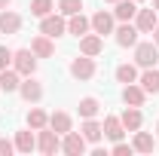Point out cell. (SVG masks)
<instances>
[{
	"label": "cell",
	"mask_w": 159,
	"mask_h": 156,
	"mask_svg": "<svg viewBox=\"0 0 159 156\" xmlns=\"http://www.w3.org/2000/svg\"><path fill=\"white\" fill-rule=\"evenodd\" d=\"M153 9H156V12H159V0H153Z\"/></svg>",
	"instance_id": "obj_35"
},
{
	"label": "cell",
	"mask_w": 159,
	"mask_h": 156,
	"mask_svg": "<svg viewBox=\"0 0 159 156\" xmlns=\"http://www.w3.org/2000/svg\"><path fill=\"white\" fill-rule=\"evenodd\" d=\"M119 119H122V129H125V132H138L141 129V110L138 107H125Z\"/></svg>",
	"instance_id": "obj_16"
},
{
	"label": "cell",
	"mask_w": 159,
	"mask_h": 156,
	"mask_svg": "<svg viewBox=\"0 0 159 156\" xmlns=\"http://www.w3.org/2000/svg\"><path fill=\"white\" fill-rule=\"evenodd\" d=\"M12 64H16V71H19L21 77H31V74L37 71V58H34L31 49H19V52H12Z\"/></svg>",
	"instance_id": "obj_1"
},
{
	"label": "cell",
	"mask_w": 159,
	"mask_h": 156,
	"mask_svg": "<svg viewBox=\"0 0 159 156\" xmlns=\"http://www.w3.org/2000/svg\"><path fill=\"white\" fill-rule=\"evenodd\" d=\"M138 153H153L156 150V141H153V135H147V132H135V144H132Z\"/></svg>",
	"instance_id": "obj_20"
},
{
	"label": "cell",
	"mask_w": 159,
	"mask_h": 156,
	"mask_svg": "<svg viewBox=\"0 0 159 156\" xmlns=\"http://www.w3.org/2000/svg\"><path fill=\"white\" fill-rule=\"evenodd\" d=\"M89 28H92V21L86 19L83 12H74V16H70V21H67V31H70V34H77V37L89 34Z\"/></svg>",
	"instance_id": "obj_17"
},
{
	"label": "cell",
	"mask_w": 159,
	"mask_h": 156,
	"mask_svg": "<svg viewBox=\"0 0 159 156\" xmlns=\"http://www.w3.org/2000/svg\"><path fill=\"white\" fill-rule=\"evenodd\" d=\"M12 150H16V144H9L6 138H0V156H9Z\"/></svg>",
	"instance_id": "obj_32"
},
{
	"label": "cell",
	"mask_w": 159,
	"mask_h": 156,
	"mask_svg": "<svg viewBox=\"0 0 159 156\" xmlns=\"http://www.w3.org/2000/svg\"><path fill=\"white\" fill-rule=\"evenodd\" d=\"M28 126H31V129H46V126H49V117H46V113H43V110H40V107H34V110H31V113H28Z\"/></svg>",
	"instance_id": "obj_25"
},
{
	"label": "cell",
	"mask_w": 159,
	"mask_h": 156,
	"mask_svg": "<svg viewBox=\"0 0 159 156\" xmlns=\"http://www.w3.org/2000/svg\"><path fill=\"white\" fill-rule=\"evenodd\" d=\"M116 80L129 86V83H135V80H138V71H135L132 64H119V67H116Z\"/></svg>",
	"instance_id": "obj_27"
},
{
	"label": "cell",
	"mask_w": 159,
	"mask_h": 156,
	"mask_svg": "<svg viewBox=\"0 0 159 156\" xmlns=\"http://www.w3.org/2000/svg\"><path fill=\"white\" fill-rule=\"evenodd\" d=\"M156 132H159V126H156Z\"/></svg>",
	"instance_id": "obj_37"
},
{
	"label": "cell",
	"mask_w": 159,
	"mask_h": 156,
	"mask_svg": "<svg viewBox=\"0 0 159 156\" xmlns=\"http://www.w3.org/2000/svg\"><path fill=\"white\" fill-rule=\"evenodd\" d=\"M107 3H116V0H107Z\"/></svg>",
	"instance_id": "obj_36"
},
{
	"label": "cell",
	"mask_w": 159,
	"mask_h": 156,
	"mask_svg": "<svg viewBox=\"0 0 159 156\" xmlns=\"http://www.w3.org/2000/svg\"><path fill=\"white\" fill-rule=\"evenodd\" d=\"M132 150H135L132 144H122V141H116V144H113V153H116V156H132Z\"/></svg>",
	"instance_id": "obj_30"
},
{
	"label": "cell",
	"mask_w": 159,
	"mask_h": 156,
	"mask_svg": "<svg viewBox=\"0 0 159 156\" xmlns=\"http://www.w3.org/2000/svg\"><path fill=\"white\" fill-rule=\"evenodd\" d=\"M113 16L119 21H132L138 16V6H135V0H116V9H113Z\"/></svg>",
	"instance_id": "obj_15"
},
{
	"label": "cell",
	"mask_w": 159,
	"mask_h": 156,
	"mask_svg": "<svg viewBox=\"0 0 159 156\" xmlns=\"http://www.w3.org/2000/svg\"><path fill=\"white\" fill-rule=\"evenodd\" d=\"M101 135H104V129H101L95 119H86V122H83V138H86V141L95 144V141H101Z\"/></svg>",
	"instance_id": "obj_23"
},
{
	"label": "cell",
	"mask_w": 159,
	"mask_h": 156,
	"mask_svg": "<svg viewBox=\"0 0 159 156\" xmlns=\"http://www.w3.org/2000/svg\"><path fill=\"white\" fill-rule=\"evenodd\" d=\"M92 28H95V34H101V37H104V34H113V16L104 12V9L95 12V16H92Z\"/></svg>",
	"instance_id": "obj_10"
},
{
	"label": "cell",
	"mask_w": 159,
	"mask_h": 156,
	"mask_svg": "<svg viewBox=\"0 0 159 156\" xmlns=\"http://www.w3.org/2000/svg\"><path fill=\"white\" fill-rule=\"evenodd\" d=\"M98 110H101V104L95 101V98H83V101H80V117L83 119H92Z\"/></svg>",
	"instance_id": "obj_26"
},
{
	"label": "cell",
	"mask_w": 159,
	"mask_h": 156,
	"mask_svg": "<svg viewBox=\"0 0 159 156\" xmlns=\"http://www.w3.org/2000/svg\"><path fill=\"white\" fill-rule=\"evenodd\" d=\"M141 89L147 92V95H156L159 92V71H144V77H141Z\"/></svg>",
	"instance_id": "obj_21"
},
{
	"label": "cell",
	"mask_w": 159,
	"mask_h": 156,
	"mask_svg": "<svg viewBox=\"0 0 159 156\" xmlns=\"http://www.w3.org/2000/svg\"><path fill=\"white\" fill-rule=\"evenodd\" d=\"M52 9H55V6H52V0H31V12L40 16V19H43V16H49Z\"/></svg>",
	"instance_id": "obj_28"
},
{
	"label": "cell",
	"mask_w": 159,
	"mask_h": 156,
	"mask_svg": "<svg viewBox=\"0 0 159 156\" xmlns=\"http://www.w3.org/2000/svg\"><path fill=\"white\" fill-rule=\"evenodd\" d=\"M153 43L159 46V21H156V28H153Z\"/></svg>",
	"instance_id": "obj_33"
},
{
	"label": "cell",
	"mask_w": 159,
	"mask_h": 156,
	"mask_svg": "<svg viewBox=\"0 0 159 156\" xmlns=\"http://www.w3.org/2000/svg\"><path fill=\"white\" fill-rule=\"evenodd\" d=\"M101 129H104V135L110 138V141H119V138H122V132H125V129H122V119H119V117H107Z\"/></svg>",
	"instance_id": "obj_18"
},
{
	"label": "cell",
	"mask_w": 159,
	"mask_h": 156,
	"mask_svg": "<svg viewBox=\"0 0 159 156\" xmlns=\"http://www.w3.org/2000/svg\"><path fill=\"white\" fill-rule=\"evenodd\" d=\"M9 61H12V52H9L6 46H0V71H3V67H9Z\"/></svg>",
	"instance_id": "obj_31"
},
{
	"label": "cell",
	"mask_w": 159,
	"mask_h": 156,
	"mask_svg": "<svg viewBox=\"0 0 159 156\" xmlns=\"http://www.w3.org/2000/svg\"><path fill=\"white\" fill-rule=\"evenodd\" d=\"M61 150L70 153V156H83L86 153V138L80 135V132H67L64 141H61Z\"/></svg>",
	"instance_id": "obj_4"
},
{
	"label": "cell",
	"mask_w": 159,
	"mask_h": 156,
	"mask_svg": "<svg viewBox=\"0 0 159 156\" xmlns=\"http://www.w3.org/2000/svg\"><path fill=\"white\" fill-rule=\"evenodd\" d=\"M156 9H138V31L141 34H153L156 28Z\"/></svg>",
	"instance_id": "obj_13"
},
{
	"label": "cell",
	"mask_w": 159,
	"mask_h": 156,
	"mask_svg": "<svg viewBox=\"0 0 159 156\" xmlns=\"http://www.w3.org/2000/svg\"><path fill=\"white\" fill-rule=\"evenodd\" d=\"M144 98H147V92H144L141 86H135V83H129V86L122 89V101H125L129 107H141V104H144Z\"/></svg>",
	"instance_id": "obj_11"
},
{
	"label": "cell",
	"mask_w": 159,
	"mask_h": 156,
	"mask_svg": "<svg viewBox=\"0 0 159 156\" xmlns=\"http://www.w3.org/2000/svg\"><path fill=\"white\" fill-rule=\"evenodd\" d=\"M58 9H61V16H74V12L83 9V0H61Z\"/></svg>",
	"instance_id": "obj_29"
},
{
	"label": "cell",
	"mask_w": 159,
	"mask_h": 156,
	"mask_svg": "<svg viewBox=\"0 0 159 156\" xmlns=\"http://www.w3.org/2000/svg\"><path fill=\"white\" fill-rule=\"evenodd\" d=\"M101 49H104V40H101V34H83V40H80V52H83V55L95 58Z\"/></svg>",
	"instance_id": "obj_6"
},
{
	"label": "cell",
	"mask_w": 159,
	"mask_h": 156,
	"mask_svg": "<svg viewBox=\"0 0 159 156\" xmlns=\"http://www.w3.org/2000/svg\"><path fill=\"white\" fill-rule=\"evenodd\" d=\"M49 129H55V132H58V135H67V132H70V117H67V113H52V117H49Z\"/></svg>",
	"instance_id": "obj_22"
},
{
	"label": "cell",
	"mask_w": 159,
	"mask_h": 156,
	"mask_svg": "<svg viewBox=\"0 0 159 156\" xmlns=\"http://www.w3.org/2000/svg\"><path fill=\"white\" fill-rule=\"evenodd\" d=\"M135 61H138L141 67H153V64L159 61V46H156V43H138Z\"/></svg>",
	"instance_id": "obj_2"
},
{
	"label": "cell",
	"mask_w": 159,
	"mask_h": 156,
	"mask_svg": "<svg viewBox=\"0 0 159 156\" xmlns=\"http://www.w3.org/2000/svg\"><path fill=\"white\" fill-rule=\"evenodd\" d=\"M70 74L77 80H89L92 74H95V61L89 58V55H83V58H74L70 61Z\"/></svg>",
	"instance_id": "obj_8"
},
{
	"label": "cell",
	"mask_w": 159,
	"mask_h": 156,
	"mask_svg": "<svg viewBox=\"0 0 159 156\" xmlns=\"http://www.w3.org/2000/svg\"><path fill=\"white\" fill-rule=\"evenodd\" d=\"M40 31L46 34V37H61L64 31H67V25H64V19L61 16H43V25H40Z\"/></svg>",
	"instance_id": "obj_5"
},
{
	"label": "cell",
	"mask_w": 159,
	"mask_h": 156,
	"mask_svg": "<svg viewBox=\"0 0 159 156\" xmlns=\"http://www.w3.org/2000/svg\"><path fill=\"white\" fill-rule=\"evenodd\" d=\"M113 34H116L119 46H138V34L141 31H138V25H129V21H125V25H119Z\"/></svg>",
	"instance_id": "obj_7"
},
{
	"label": "cell",
	"mask_w": 159,
	"mask_h": 156,
	"mask_svg": "<svg viewBox=\"0 0 159 156\" xmlns=\"http://www.w3.org/2000/svg\"><path fill=\"white\" fill-rule=\"evenodd\" d=\"M31 52H34L37 58H49V55L55 52V46H52V37H46V34L34 37V40H31Z\"/></svg>",
	"instance_id": "obj_9"
},
{
	"label": "cell",
	"mask_w": 159,
	"mask_h": 156,
	"mask_svg": "<svg viewBox=\"0 0 159 156\" xmlns=\"http://www.w3.org/2000/svg\"><path fill=\"white\" fill-rule=\"evenodd\" d=\"M6 6H9V0H0V9H6Z\"/></svg>",
	"instance_id": "obj_34"
},
{
	"label": "cell",
	"mask_w": 159,
	"mask_h": 156,
	"mask_svg": "<svg viewBox=\"0 0 159 156\" xmlns=\"http://www.w3.org/2000/svg\"><path fill=\"white\" fill-rule=\"evenodd\" d=\"M19 92H21V98H25V101H40V98H43V86H40L37 80L28 77V80L19 86Z\"/></svg>",
	"instance_id": "obj_14"
},
{
	"label": "cell",
	"mask_w": 159,
	"mask_h": 156,
	"mask_svg": "<svg viewBox=\"0 0 159 156\" xmlns=\"http://www.w3.org/2000/svg\"><path fill=\"white\" fill-rule=\"evenodd\" d=\"M19 86H21V74L19 71H9V67L0 71V89H3V92H16Z\"/></svg>",
	"instance_id": "obj_12"
},
{
	"label": "cell",
	"mask_w": 159,
	"mask_h": 156,
	"mask_svg": "<svg viewBox=\"0 0 159 156\" xmlns=\"http://www.w3.org/2000/svg\"><path fill=\"white\" fill-rule=\"evenodd\" d=\"M37 147H40V153H46V156L58 153V150H61V141H58V132H55V129H52V132H46V129H40V138H37Z\"/></svg>",
	"instance_id": "obj_3"
},
{
	"label": "cell",
	"mask_w": 159,
	"mask_h": 156,
	"mask_svg": "<svg viewBox=\"0 0 159 156\" xmlns=\"http://www.w3.org/2000/svg\"><path fill=\"white\" fill-rule=\"evenodd\" d=\"M19 28H21V19L16 12H6V9L0 12V31H3V34H16Z\"/></svg>",
	"instance_id": "obj_19"
},
{
	"label": "cell",
	"mask_w": 159,
	"mask_h": 156,
	"mask_svg": "<svg viewBox=\"0 0 159 156\" xmlns=\"http://www.w3.org/2000/svg\"><path fill=\"white\" fill-rule=\"evenodd\" d=\"M37 147V138L31 135V132H19L16 135V150H21V153H31Z\"/></svg>",
	"instance_id": "obj_24"
}]
</instances>
